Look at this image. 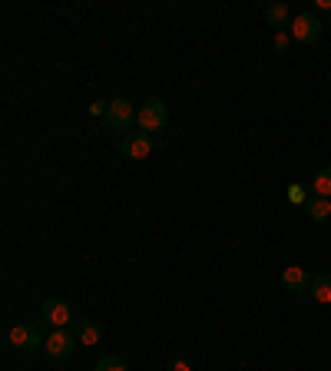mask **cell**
Here are the masks:
<instances>
[{
    "instance_id": "obj_1",
    "label": "cell",
    "mask_w": 331,
    "mask_h": 371,
    "mask_svg": "<svg viewBox=\"0 0 331 371\" xmlns=\"http://www.w3.org/2000/svg\"><path fill=\"white\" fill-rule=\"evenodd\" d=\"M136 123H140L142 133H162L169 126V106L162 103V100H146L136 110Z\"/></svg>"
},
{
    "instance_id": "obj_2",
    "label": "cell",
    "mask_w": 331,
    "mask_h": 371,
    "mask_svg": "<svg viewBox=\"0 0 331 371\" xmlns=\"http://www.w3.org/2000/svg\"><path fill=\"white\" fill-rule=\"evenodd\" d=\"M10 345L20 352H37L43 348V322H20L10 328Z\"/></svg>"
},
{
    "instance_id": "obj_3",
    "label": "cell",
    "mask_w": 331,
    "mask_h": 371,
    "mask_svg": "<svg viewBox=\"0 0 331 371\" xmlns=\"http://www.w3.org/2000/svg\"><path fill=\"white\" fill-rule=\"evenodd\" d=\"M103 123L113 130V133H130V126L136 123V110H132L130 100H110V106H106L103 113Z\"/></svg>"
},
{
    "instance_id": "obj_4",
    "label": "cell",
    "mask_w": 331,
    "mask_h": 371,
    "mask_svg": "<svg viewBox=\"0 0 331 371\" xmlns=\"http://www.w3.org/2000/svg\"><path fill=\"white\" fill-rule=\"evenodd\" d=\"M322 27L325 23L315 17L312 10H302V14L292 17V30H288V33H292L295 43H315V40L322 37Z\"/></svg>"
},
{
    "instance_id": "obj_5",
    "label": "cell",
    "mask_w": 331,
    "mask_h": 371,
    "mask_svg": "<svg viewBox=\"0 0 331 371\" xmlns=\"http://www.w3.org/2000/svg\"><path fill=\"white\" fill-rule=\"evenodd\" d=\"M43 348H47V358H53V362H63V358H70V355H73V348H80V342H76V335L70 332V328H53V332L47 335Z\"/></svg>"
},
{
    "instance_id": "obj_6",
    "label": "cell",
    "mask_w": 331,
    "mask_h": 371,
    "mask_svg": "<svg viewBox=\"0 0 331 371\" xmlns=\"http://www.w3.org/2000/svg\"><path fill=\"white\" fill-rule=\"evenodd\" d=\"M156 150V140H152L149 133H126L123 143H120V152H123L126 160H146L149 152Z\"/></svg>"
},
{
    "instance_id": "obj_7",
    "label": "cell",
    "mask_w": 331,
    "mask_h": 371,
    "mask_svg": "<svg viewBox=\"0 0 331 371\" xmlns=\"http://www.w3.org/2000/svg\"><path fill=\"white\" fill-rule=\"evenodd\" d=\"M282 286H285V292H292V296H308V292H312V276H308L302 266H288L282 272Z\"/></svg>"
},
{
    "instance_id": "obj_8",
    "label": "cell",
    "mask_w": 331,
    "mask_h": 371,
    "mask_svg": "<svg viewBox=\"0 0 331 371\" xmlns=\"http://www.w3.org/2000/svg\"><path fill=\"white\" fill-rule=\"evenodd\" d=\"M43 318H47V325H53V328H66V325L73 322V308H70L63 298H47V302H43Z\"/></svg>"
},
{
    "instance_id": "obj_9",
    "label": "cell",
    "mask_w": 331,
    "mask_h": 371,
    "mask_svg": "<svg viewBox=\"0 0 331 371\" xmlns=\"http://www.w3.org/2000/svg\"><path fill=\"white\" fill-rule=\"evenodd\" d=\"M265 23H268V27H275V33H278V30H285V27H292V10H288V4H285V0H272V4H268V7H265Z\"/></svg>"
},
{
    "instance_id": "obj_10",
    "label": "cell",
    "mask_w": 331,
    "mask_h": 371,
    "mask_svg": "<svg viewBox=\"0 0 331 371\" xmlns=\"http://www.w3.org/2000/svg\"><path fill=\"white\" fill-rule=\"evenodd\" d=\"M73 335H76V342L83 345V348H90V345H100L103 328L93 325V322H86V318H76V322H73Z\"/></svg>"
},
{
    "instance_id": "obj_11",
    "label": "cell",
    "mask_w": 331,
    "mask_h": 371,
    "mask_svg": "<svg viewBox=\"0 0 331 371\" xmlns=\"http://www.w3.org/2000/svg\"><path fill=\"white\" fill-rule=\"evenodd\" d=\"M308 296L318 305H331V272H322V276L312 278V292Z\"/></svg>"
},
{
    "instance_id": "obj_12",
    "label": "cell",
    "mask_w": 331,
    "mask_h": 371,
    "mask_svg": "<svg viewBox=\"0 0 331 371\" xmlns=\"http://www.w3.org/2000/svg\"><path fill=\"white\" fill-rule=\"evenodd\" d=\"M305 216L312 222H325L331 219V199H322V196H315V199L305 202Z\"/></svg>"
},
{
    "instance_id": "obj_13",
    "label": "cell",
    "mask_w": 331,
    "mask_h": 371,
    "mask_svg": "<svg viewBox=\"0 0 331 371\" xmlns=\"http://www.w3.org/2000/svg\"><path fill=\"white\" fill-rule=\"evenodd\" d=\"M312 189H315V196H322V199H331V166H325V169L318 172V176H315Z\"/></svg>"
},
{
    "instance_id": "obj_14",
    "label": "cell",
    "mask_w": 331,
    "mask_h": 371,
    "mask_svg": "<svg viewBox=\"0 0 331 371\" xmlns=\"http://www.w3.org/2000/svg\"><path fill=\"white\" fill-rule=\"evenodd\" d=\"M93 371H130V368H126V362L120 358V355H103V358L96 362Z\"/></svg>"
},
{
    "instance_id": "obj_15",
    "label": "cell",
    "mask_w": 331,
    "mask_h": 371,
    "mask_svg": "<svg viewBox=\"0 0 331 371\" xmlns=\"http://www.w3.org/2000/svg\"><path fill=\"white\" fill-rule=\"evenodd\" d=\"M292 43H295V40H292V33H285V30H278V33H275V37H272V47H275V50H288V47H292Z\"/></svg>"
},
{
    "instance_id": "obj_16",
    "label": "cell",
    "mask_w": 331,
    "mask_h": 371,
    "mask_svg": "<svg viewBox=\"0 0 331 371\" xmlns=\"http://www.w3.org/2000/svg\"><path fill=\"white\" fill-rule=\"evenodd\" d=\"M288 199H292L295 206H302L305 202V186L302 182H292V186H288Z\"/></svg>"
},
{
    "instance_id": "obj_17",
    "label": "cell",
    "mask_w": 331,
    "mask_h": 371,
    "mask_svg": "<svg viewBox=\"0 0 331 371\" xmlns=\"http://www.w3.org/2000/svg\"><path fill=\"white\" fill-rule=\"evenodd\" d=\"M169 371H192V365L182 362V358H176V362H169Z\"/></svg>"
},
{
    "instance_id": "obj_18",
    "label": "cell",
    "mask_w": 331,
    "mask_h": 371,
    "mask_svg": "<svg viewBox=\"0 0 331 371\" xmlns=\"http://www.w3.org/2000/svg\"><path fill=\"white\" fill-rule=\"evenodd\" d=\"M106 106H110V103H103V100H96V103L90 106V113H93V116H103V113H106Z\"/></svg>"
}]
</instances>
